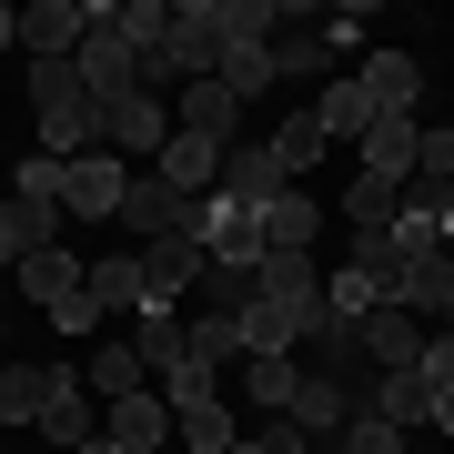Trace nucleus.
Listing matches in <instances>:
<instances>
[{
  "mask_svg": "<svg viewBox=\"0 0 454 454\" xmlns=\"http://www.w3.org/2000/svg\"><path fill=\"white\" fill-rule=\"evenodd\" d=\"M162 454H172V444H162Z\"/></svg>",
  "mask_w": 454,
  "mask_h": 454,
  "instance_id": "49530a36",
  "label": "nucleus"
},
{
  "mask_svg": "<svg viewBox=\"0 0 454 454\" xmlns=\"http://www.w3.org/2000/svg\"><path fill=\"white\" fill-rule=\"evenodd\" d=\"M243 384H253V404H262V414H283V404H293V384H303V364H293V354H262V364H243Z\"/></svg>",
  "mask_w": 454,
  "mask_h": 454,
  "instance_id": "72a5a7b5",
  "label": "nucleus"
},
{
  "mask_svg": "<svg viewBox=\"0 0 454 454\" xmlns=\"http://www.w3.org/2000/svg\"><path fill=\"white\" fill-rule=\"evenodd\" d=\"M354 404H364V414H384L394 434H414V424H424V373H414V364H394V373H373Z\"/></svg>",
  "mask_w": 454,
  "mask_h": 454,
  "instance_id": "6ab92c4d",
  "label": "nucleus"
},
{
  "mask_svg": "<svg viewBox=\"0 0 454 454\" xmlns=\"http://www.w3.org/2000/svg\"><path fill=\"white\" fill-rule=\"evenodd\" d=\"M51 243H61V202H41V192H11V202H0V253H11V262H31Z\"/></svg>",
  "mask_w": 454,
  "mask_h": 454,
  "instance_id": "ddd939ff",
  "label": "nucleus"
},
{
  "mask_svg": "<svg viewBox=\"0 0 454 454\" xmlns=\"http://www.w3.org/2000/svg\"><path fill=\"white\" fill-rule=\"evenodd\" d=\"M444 223H454V202H444Z\"/></svg>",
  "mask_w": 454,
  "mask_h": 454,
  "instance_id": "c03bdc74",
  "label": "nucleus"
},
{
  "mask_svg": "<svg viewBox=\"0 0 454 454\" xmlns=\"http://www.w3.org/2000/svg\"><path fill=\"white\" fill-rule=\"evenodd\" d=\"M71 71H82V91H91V101H121V91H142V51H131L121 31H82Z\"/></svg>",
  "mask_w": 454,
  "mask_h": 454,
  "instance_id": "0eeeda50",
  "label": "nucleus"
},
{
  "mask_svg": "<svg viewBox=\"0 0 454 454\" xmlns=\"http://www.w3.org/2000/svg\"><path fill=\"white\" fill-rule=\"evenodd\" d=\"M112 31L152 61V51H162V31H172V0H131V11H112Z\"/></svg>",
  "mask_w": 454,
  "mask_h": 454,
  "instance_id": "f704fd0d",
  "label": "nucleus"
},
{
  "mask_svg": "<svg viewBox=\"0 0 454 454\" xmlns=\"http://www.w3.org/2000/svg\"><path fill=\"white\" fill-rule=\"evenodd\" d=\"M404 262H414V253L394 243V223H384V232H354V262H343V273H364V283H373V293L394 303V283H404Z\"/></svg>",
  "mask_w": 454,
  "mask_h": 454,
  "instance_id": "bb28decb",
  "label": "nucleus"
},
{
  "mask_svg": "<svg viewBox=\"0 0 454 454\" xmlns=\"http://www.w3.org/2000/svg\"><path fill=\"white\" fill-rule=\"evenodd\" d=\"M11 192H41V202H61V162H51V152H31V162L11 172Z\"/></svg>",
  "mask_w": 454,
  "mask_h": 454,
  "instance_id": "58836bf2",
  "label": "nucleus"
},
{
  "mask_svg": "<svg viewBox=\"0 0 454 454\" xmlns=\"http://www.w3.org/2000/svg\"><path fill=\"white\" fill-rule=\"evenodd\" d=\"M404 454H424V444H404Z\"/></svg>",
  "mask_w": 454,
  "mask_h": 454,
  "instance_id": "a18cd8bd",
  "label": "nucleus"
},
{
  "mask_svg": "<svg viewBox=\"0 0 454 454\" xmlns=\"http://www.w3.org/2000/svg\"><path fill=\"white\" fill-rule=\"evenodd\" d=\"M0 273H11V253H0Z\"/></svg>",
  "mask_w": 454,
  "mask_h": 454,
  "instance_id": "79ce46f5",
  "label": "nucleus"
},
{
  "mask_svg": "<svg viewBox=\"0 0 454 454\" xmlns=\"http://www.w3.org/2000/svg\"><path fill=\"white\" fill-rule=\"evenodd\" d=\"M101 434H112L121 454H162L172 444V404H162V394H121V404H101Z\"/></svg>",
  "mask_w": 454,
  "mask_h": 454,
  "instance_id": "1a4fd4ad",
  "label": "nucleus"
},
{
  "mask_svg": "<svg viewBox=\"0 0 454 454\" xmlns=\"http://www.w3.org/2000/svg\"><path fill=\"white\" fill-rule=\"evenodd\" d=\"M212 82H223L232 101L273 91V41H243V31H232V41H223V61H212Z\"/></svg>",
  "mask_w": 454,
  "mask_h": 454,
  "instance_id": "b1692460",
  "label": "nucleus"
},
{
  "mask_svg": "<svg viewBox=\"0 0 454 454\" xmlns=\"http://www.w3.org/2000/svg\"><path fill=\"white\" fill-rule=\"evenodd\" d=\"M283 424H303V444L324 454L343 424H354V394H343L333 373H303V384H293V404H283Z\"/></svg>",
  "mask_w": 454,
  "mask_h": 454,
  "instance_id": "6e6552de",
  "label": "nucleus"
},
{
  "mask_svg": "<svg viewBox=\"0 0 454 454\" xmlns=\"http://www.w3.org/2000/svg\"><path fill=\"white\" fill-rule=\"evenodd\" d=\"M232 333H243V364H262V354H293V343H303V333H293V313H273L262 293H253L243 313H232Z\"/></svg>",
  "mask_w": 454,
  "mask_h": 454,
  "instance_id": "cd10ccee",
  "label": "nucleus"
},
{
  "mask_svg": "<svg viewBox=\"0 0 454 454\" xmlns=\"http://www.w3.org/2000/svg\"><path fill=\"white\" fill-rule=\"evenodd\" d=\"M253 293H262L273 313H293V333L324 324V262H313V253H262V262H253Z\"/></svg>",
  "mask_w": 454,
  "mask_h": 454,
  "instance_id": "7ed1b4c3",
  "label": "nucleus"
},
{
  "mask_svg": "<svg viewBox=\"0 0 454 454\" xmlns=\"http://www.w3.org/2000/svg\"><path fill=\"white\" fill-rule=\"evenodd\" d=\"M313 232H324L313 192H273L262 202V253H313Z\"/></svg>",
  "mask_w": 454,
  "mask_h": 454,
  "instance_id": "5701e85b",
  "label": "nucleus"
},
{
  "mask_svg": "<svg viewBox=\"0 0 454 454\" xmlns=\"http://www.w3.org/2000/svg\"><path fill=\"white\" fill-rule=\"evenodd\" d=\"M0 51H20V11H11V0H0Z\"/></svg>",
  "mask_w": 454,
  "mask_h": 454,
  "instance_id": "ea45409f",
  "label": "nucleus"
},
{
  "mask_svg": "<svg viewBox=\"0 0 454 454\" xmlns=\"http://www.w3.org/2000/svg\"><path fill=\"white\" fill-rule=\"evenodd\" d=\"M152 172H162V182H172L182 202H202L212 182H223V142H192V131H172V142H162V162H152Z\"/></svg>",
  "mask_w": 454,
  "mask_h": 454,
  "instance_id": "f3484780",
  "label": "nucleus"
},
{
  "mask_svg": "<svg viewBox=\"0 0 454 454\" xmlns=\"http://www.w3.org/2000/svg\"><path fill=\"white\" fill-rule=\"evenodd\" d=\"M394 202H404V182H373V172L343 182V223H354V232H384V223H394Z\"/></svg>",
  "mask_w": 454,
  "mask_h": 454,
  "instance_id": "c756f323",
  "label": "nucleus"
},
{
  "mask_svg": "<svg viewBox=\"0 0 454 454\" xmlns=\"http://www.w3.org/2000/svg\"><path fill=\"white\" fill-rule=\"evenodd\" d=\"M192 243H202V262L253 273V262H262V212L232 202V192H202V202H192Z\"/></svg>",
  "mask_w": 454,
  "mask_h": 454,
  "instance_id": "f257e3e1",
  "label": "nucleus"
},
{
  "mask_svg": "<svg viewBox=\"0 0 454 454\" xmlns=\"http://www.w3.org/2000/svg\"><path fill=\"white\" fill-rule=\"evenodd\" d=\"M162 142H172V101L162 91L101 101V152H121V162H162Z\"/></svg>",
  "mask_w": 454,
  "mask_h": 454,
  "instance_id": "f03ea898",
  "label": "nucleus"
},
{
  "mask_svg": "<svg viewBox=\"0 0 454 454\" xmlns=\"http://www.w3.org/2000/svg\"><path fill=\"white\" fill-rule=\"evenodd\" d=\"M131 192V162L121 152H82V162H61V212H82V223H112Z\"/></svg>",
  "mask_w": 454,
  "mask_h": 454,
  "instance_id": "39448f33",
  "label": "nucleus"
},
{
  "mask_svg": "<svg viewBox=\"0 0 454 454\" xmlns=\"http://www.w3.org/2000/svg\"><path fill=\"white\" fill-rule=\"evenodd\" d=\"M20 51L31 61H71L82 51V0H31L20 11Z\"/></svg>",
  "mask_w": 454,
  "mask_h": 454,
  "instance_id": "2eb2a0df",
  "label": "nucleus"
},
{
  "mask_svg": "<svg viewBox=\"0 0 454 454\" xmlns=\"http://www.w3.org/2000/svg\"><path fill=\"white\" fill-rule=\"evenodd\" d=\"M262 152H273V172L293 182V172H303V162H324L333 142H324V121H313V112H293V121H283V131H273V142H262Z\"/></svg>",
  "mask_w": 454,
  "mask_h": 454,
  "instance_id": "7c9ffc66",
  "label": "nucleus"
},
{
  "mask_svg": "<svg viewBox=\"0 0 454 454\" xmlns=\"http://www.w3.org/2000/svg\"><path fill=\"white\" fill-rule=\"evenodd\" d=\"M71 454H121V444H112V434H91V444H71Z\"/></svg>",
  "mask_w": 454,
  "mask_h": 454,
  "instance_id": "a19ab883",
  "label": "nucleus"
},
{
  "mask_svg": "<svg viewBox=\"0 0 454 454\" xmlns=\"http://www.w3.org/2000/svg\"><path fill=\"white\" fill-rule=\"evenodd\" d=\"M82 384L101 394V404H121V394H142V384H152V364L131 354V333H101L91 354H82Z\"/></svg>",
  "mask_w": 454,
  "mask_h": 454,
  "instance_id": "4468645a",
  "label": "nucleus"
},
{
  "mask_svg": "<svg viewBox=\"0 0 454 454\" xmlns=\"http://www.w3.org/2000/svg\"><path fill=\"white\" fill-rule=\"evenodd\" d=\"M51 384H61V364H0V424H41Z\"/></svg>",
  "mask_w": 454,
  "mask_h": 454,
  "instance_id": "393cba45",
  "label": "nucleus"
},
{
  "mask_svg": "<svg viewBox=\"0 0 454 454\" xmlns=\"http://www.w3.org/2000/svg\"><path fill=\"white\" fill-rule=\"evenodd\" d=\"M182 354H202L212 373L243 364V333H232V313H192V324H182Z\"/></svg>",
  "mask_w": 454,
  "mask_h": 454,
  "instance_id": "2f4dec72",
  "label": "nucleus"
},
{
  "mask_svg": "<svg viewBox=\"0 0 454 454\" xmlns=\"http://www.w3.org/2000/svg\"><path fill=\"white\" fill-rule=\"evenodd\" d=\"M112 223L131 232V243H182V232H192V202H182L162 172H131V192H121Z\"/></svg>",
  "mask_w": 454,
  "mask_h": 454,
  "instance_id": "20e7f679",
  "label": "nucleus"
},
{
  "mask_svg": "<svg viewBox=\"0 0 454 454\" xmlns=\"http://www.w3.org/2000/svg\"><path fill=\"white\" fill-rule=\"evenodd\" d=\"M324 454H404V434H394L384 414H364V404H354V424H343V434H333Z\"/></svg>",
  "mask_w": 454,
  "mask_h": 454,
  "instance_id": "c9c22d12",
  "label": "nucleus"
},
{
  "mask_svg": "<svg viewBox=\"0 0 454 454\" xmlns=\"http://www.w3.org/2000/svg\"><path fill=\"white\" fill-rule=\"evenodd\" d=\"M232 444H243V424H232V404H223V394L172 414V454H232Z\"/></svg>",
  "mask_w": 454,
  "mask_h": 454,
  "instance_id": "aec40b11",
  "label": "nucleus"
},
{
  "mask_svg": "<svg viewBox=\"0 0 454 454\" xmlns=\"http://www.w3.org/2000/svg\"><path fill=\"white\" fill-rule=\"evenodd\" d=\"M354 343H364V364H373V373H394V364H424V324H414L404 303H373L364 324H354Z\"/></svg>",
  "mask_w": 454,
  "mask_h": 454,
  "instance_id": "9b49d317",
  "label": "nucleus"
},
{
  "mask_svg": "<svg viewBox=\"0 0 454 454\" xmlns=\"http://www.w3.org/2000/svg\"><path fill=\"white\" fill-rule=\"evenodd\" d=\"M192 283H202V243H192V232H182V243H142V303L172 313Z\"/></svg>",
  "mask_w": 454,
  "mask_h": 454,
  "instance_id": "f8f14e48",
  "label": "nucleus"
},
{
  "mask_svg": "<svg viewBox=\"0 0 454 454\" xmlns=\"http://www.w3.org/2000/svg\"><path fill=\"white\" fill-rule=\"evenodd\" d=\"M373 31V11H364V0H343V11H324V51H354Z\"/></svg>",
  "mask_w": 454,
  "mask_h": 454,
  "instance_id": "4c0bfd02",
  "label": "nucleus"
},
{
  "mask_svg": "<svg viewBox=\"0 0 454 454\" xmlns=\"http://www.w3.org/2000/svg\"><path fill=\"white\" fill-rule=\"evenodd\" d=\"M0 354H11V333H0Z\"/></svg>",
  "mask_w": 454,
  "mask_h": 454,
  "instance_id": "37998d69",
  "label": "nucleus"
},
{
  "mask_svg": "<svg viewBox=\"0 0 454 454\" xmlns=\"http://www.w3.org/2000/svg\"><path fill=\"white\" fill-rule=\"evenodd\" d=\"M131 354H142L152 373H162V364L182 354V313H162V303H142V313H131Z\"/></svg>",
  "mask_w": 454,
  "mask_h": 454,
  "instance_id": "473e14b6",
  "label": "nucleus"
},
{
  "mask_svg": "<svg viewBox=\"0 0 454 454\" xmlns=\"http://www.w3.org/2000/svg\"><path fill=\"white\" fill-rule=\"evenodd\" d=\"M82 283H91L101 324L112 313H142V253H101V262H82Z\"/></svg>",
  "mask_w": 454,
  "mask_h": 454,
  "instance_id": "412c9836",
  "label": "nucleus"
},
{
  "mask_svg": "<svg viewBox=\"0 0 454 454\" xmlns=\"http://www.w3.org/2000/svg\"><path fill=\"white\" fill-rule=\"evenodd\" d=\"M212 192H232V202H253V212H262V202L283 192V172H273V152H262V142H232V152H223V182H212Z\"/></svg>",
  "mask_w": 454,
  "mask_h": 454,
  "instance_id": "4be33fe9",
  "label": "nucleus"
},
{
  "mask_svg": "<svg viewBox=\"0 0 454 454\" xmlns=\"http://www.w3.org/2000/svg\"><path fill=\"white\" fill-rule=\"evenodd\" d=\"M303 71H324V31H283L273 41V82H303Z\"/></svg>",
  "mask_w": 454,
  "mask_h": 454,
  "instance_id": "e433bc0d",
  "label": "nucleus"
},
{
  "mask_svg": "<svg viewBox=\"0 0 454 454\" xmlns=\"http://www.w3.org/2000/svg\"><path fill=\"white\" fill-rule=\"evenodd\" d=\"M313 121H324V142H364V121H373V101L354 82H324L313 91Z\"/></svg>",
  "mask_w": 454,
  "mask_h": 454,
  "instance_id": "c85d7f7f",
  "label": "nucleus"
},
{
  "mask_svg": "<svg viewBox=\"0 0 454 454\" xmlns=\"http://www.w3.org/2000/svg\"><path fill=\"white\" fill-rule=\"evenodd\" d=\"M31 434H51V444H91V434H101V414H91V384H82L71 364H61V384H51V404H41V424H31Z\"/></svg>",
  "mask_w": 454,
  "mask_h": 454,
  "instance_id": "dca6fc26",
  "label": "nucleus"
},
{
  "mask_svg": "<svg viewBox=\"0 0 454 454\" xmlns=\"http://www.w3.org/2000/svg\"><path fill=\"white\" fill-rule=\"evenodd\" d=\"M354 91L373 101V121H414V101H424V61L414 51H364V71H354Z\"/></svg>",
  "mask_w": 454,
  "mask_h": 454,
  "instance_id": "423d86ee",
  "label": "nucleus"
},
{
  "mask_svg": "<svg viewBox=\"0 0 454 454\" xmlns=\"http://www.w3.org/2000/svg\"><path fill=\"white\" fill-rule=\"evenodd\" d=\"M354 152H364V172H373V182H404V172H414V152H424V121H394V112H384V121H364V142H354Z\"/></svg>",
  "mask_w": 454,
  "mask_h": 454,
  "instance_id": "a211bd4d",
  "label": "nucleus"
},
{
  "mask_svg": "<svg viewBox=\"0 0 454 454\" xmlns=\"http://www.w3.org/2000/svg\"><path fill=\"white\" fill-rule=\"evenodd\" d=\"M11 273H20V293L51 313V303H71V293H82V253H61V243H51V253H31V262H11Z\"/></svg>",
  "mask_w": 454,
  "mask_h": 454,
  "instance_id": "a878e982",
  "label": "nucleus"
},
{
  "mask_svg": "<svg viewBox=\"0 0 454 454\" xmlns=\"http://www.w3.org/2000/svg\"><path fill=\"white\" fill-rule=\"evenodd\" d=\"M172 131H192V142H223V152H232V131H243V101H232L223 82H182V91H172Z\"/></svg>",
  "mask_w": 454,
  "mask_h": 454,
  "instance_id": "9d476101",
  "label": "nucleus"
}]
</instances>
